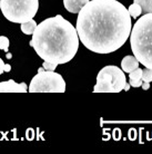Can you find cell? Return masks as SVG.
<instances>
[{"instance_id":"ac0fdd59","label":"cell","mask_w":152,"mask_h":154,"mask_svg":"<svg viewBox=\"0 0 152 154\" xmlns=\"http://www.w3.org/2000/svg\"><path fill=\"white\" fill-rule=\"evenodd\" d=\"M141 87L145 89V91H147V89L150 88V83H148V82H143L142 85H141Z\"/></svg>"},{"instance_id":"8992f818","label":"cell","mask_w":152,"mask_h":154,"mask_svg":"<svg viewBox=\"0 0 152 154\" xmlns=\"http://www.w3.org/2000/svg\"><path fill=\"white\" fill-rule=\"evenodd\" d=\"M30 93H65L66 82L60 74L53 70H41L31 79Z\"/></svg>"},{"instance_id":"5b68a950","label":"cell","mask_w":152,"mask_h":154,"mask_svg":"<svg viewBox=\"0 0 152 154\" xmlns=\"http://www.w3.org/2000/svg\"><path fill=\"white\" fill-rule=\"evenodd\" d=\"M127 84L124 72L119 67L109 65L103 67L97 76L95 93H120Z\"/></svg>"},{"instance_id":"2e32d148","label":"cell","mask_w":152,"mask_h":154,"mask_svg":"<svg viewBox=\"0 0 152 154\" xmlns=\"http://www.w3.org/2000/svg\"><path fill=\"white\" fill-rule=\"evenodd\" d=\"M57 64H52V63H48V62H43L42 64V67L45 68V70H54L57 68Z\"/></svg>"},{"instance_id":"ffe728a7","label":"cell","mask_w":152,"mask_h":154,"mask_svg":"<svg viewBox=\"0 0 152 154\" xmlns=\"http://www.w3.org/2000/svg\"><path fill=\"white\" fill-rule=\"evenodd\" d=\"M11 57H12V55L10 54L9 51H8V53H7V58H8V59H10V58H11Z\"/></svg>"},{"instance_id":"3957f363","label":"cell","mask_w":152,"mask_h":154,"mask_svg":"<svg viewBox=\"0 0 152 154\" xmlns=\"http://www.w3.org/2000/svg\"><path fill=\"white\" fill-rule=\"evenodd\" d=\"M130 44L139 63L152 69V14H145L134 23Z\"/></svg>"},{"instance_id":"4fadbf2b","label":"cell","mask_w":152,"mask_h":154,"mask_svg":"<svg viewBox=\"0 0 152 154\" xmlns=\"http://www.w3.org/2000/svg\"><path fill=\"white\" fill-rule=\"evenodd\" d=\"M129 14L131 17H133V18H137V17H139V16L142 14V8L140 7V5H138V4H132V5H130V7H129Z\"/></svg>"},{"instance_id":"d6986e66","label":"cell","mask_w":152,"mask_h":154,"mask_svg":"<svg viewBox=\"0 0 152 154\" xmlns=\"http://www.w3.org/2000/svg\"><path fill=\"white\" fill-rule=\"evenodd\" d=\"M130 86H131V85L127 83V84L124 85V88H123V89H124V91H129V89H130Z\"/></svg>"},{"instance_id":"7c38bea8","label":"cell","mask_w":152,"mask_h":154,"mask_svg":"<svg viewBox=\"0 0 152 154\" xmlns=\"http://www.w3.org/2000/svg\"><path fill=\"white\" fill-rule=\"evenodd\" d=\"M134 2L140 5L143 12L152 14V0H134Z\"/></svg>"},{"instance_id":"8fae6325","label":"cell","mask_w":152,"mask_h":154,"mask_svg":"<svg viewBox=\"0 0 152 154\" xmlns=\"http://www.w3.org/2000/svg\"><path fill=\"white\" fill-rule=\"evenodd\" d=\"M20 28H21V31L25 35H32L34 30H36V28H37V23L34 19H31L29 21H27V23H21Z\"/></svg>"},{"instance_id":"ba28073f","label":"cell","mask_w":152,"mask_h":154,"mask_svg":"<svg viewBox=\"0 0 152 154\" xmlns=\"http://www.w3.org/2000/svg\"><path fill=\"white\" fill-rule=\"evenodd\" d=\"M90 0H63L65 8L71 14H79V11Z\"/></svg>"},{"instance_id":"277c9868","label":"cell","mask_w":152,"mask_h":154,"mask_svg":"<svg viewBox=\"0 0 152 154\" xmlns=\"http://www.w3.org/2000/svg\"><path fill=\"white\" fill-rule=\"evenodd\" d=\"M39 8V0H0L2 15L11 23H23L34 19Z\"/></svg>"},{"instance_id":"30bf717a","label":"cell","mask_w":152,"mask_h":154,"mask_svg":"<svg viewBox=\"0 0 152 154\" xmlns=\"http://www.w3.org/2000/svg\"><path fill=\"white\" fill-rule=\"evenodd\" d=\"M129 81L130 85L133 87H140L143 81H142V69L138 67L137 69L132 70L131 73H129Z\"/></svg>"},{"instance_id":"e0dca14e","label":"cell","mask_w":152,"mask_h":154,"mask_svg":"<svg viewBox=\"0 0 152 154\" xmlns=\"http://www.w3.org/2000/svg\"><path fill=\"white\" fill-rule=\"evenodd\" d=\"M6 68H7V64H4V60L0 58V75L4 72H6Z\"/></svg>"},{"instance_id":"7a4b0ae2","label":"cell","mask_w":152,"mask_h":154,"mask_svg":"<svg viewBox=\"0 0 152 154\" xmlns=\"http://www.w3.org/2000/svg\"><path fill=\"white\" fill-rule=\"evenodd\" d=\"M79 40L72 23L57 15L37 25L29 44L43 62L60 65L76 56Z\"/></svg>"},{"instance_id":"6da1fadb","label":"cell","mask_w":152,"mask_h":154,"mask_svg":"<svg viewBox=\"0 0 152 154\" xmlns=\"http://www.w3.org/2000/svg\"><path fill=\"white\" fill-rule=\"evenodd\" d=\"M129 10L117 0H91L78 14L77 32L81 42L97 54L121 48L131 34Z\"/></svg>"},{"instance_id":"9a60e30c","label":"cell","mask_w":152,"mask_h":154,"mask_svg":"<svg viewBox=\"0 0 152 154\" xmlns=\"http://www.w3.org/2000/svg\"><path fill=\"white\" fill-rule=\"evenodd\" d=\"M9 45H10V42H9L8 37H6V36H0V49L4 50L6 53H8Z\"/></svg>"},{"instance_id":"52a82bcc","label":"cell","mask_w":152,"mask_h":154,"mask_svg":"<svg viewBox=\"0 0 152 154\" xmlns=\"http://www.w3.org/2000/svg\"><path fill=\"white\" fill-rule=\"evenodd\" d=\"M28 86L26 83H16L12 79L0 83V93H27Z\"/></svg>"},{"instance_id":"5bb4252c","label":"cell","mask_w":152,"mask_h":154,"mask_svg":"<svg viewBox=\"0 0 152 154\" xmlns=\"http://www.w3.org/2000/svg\"><path fill=\"white\" fill-rule=\"evenodd\" d=\"M142 81L148 82V83H151L152 82V69L151 68H147V67H145V69H142Z\"/></svg>"},{"instance_id":"9c48e42d","label":"cell","mask_w":152,"mask_h":154,"mask_svg":"<svg viewBox=\"0 0 152 154\" xmlns=\"http://www.w3.org/2000/svg\"><path fill=\"white\" fill-rule=\"evenodd\" d=\"M139 60L134 56H126L121 62V68L126 73H131L139 67Z\"/></svg>"}]
</instances>
